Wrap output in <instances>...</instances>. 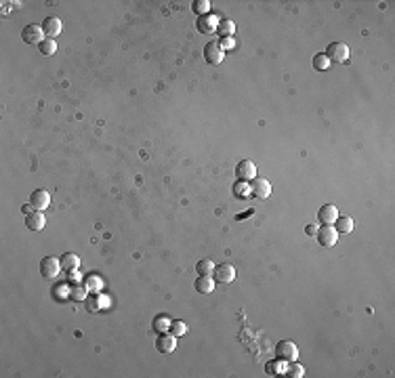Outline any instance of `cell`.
Listing matches in <instances>:
<instances>
[{"label": "cell", "mask_w": 395, "mask_h": 378, "mask_svg": "<svg viewBox=\"0 0 395 378\" xmlns=\"http://www.w3.org/2000/svg\"><path fill=\"white\" fill-rule=\"evenodd\" d=\"M326 57L330 59V63H345L349 59V46L345 42H332L326 48Z\"/></svg>", "instance_id": "cell-1"}, {"label": "cell", "mask_w": 395, "mask_h": 378, "mask_svg": "<svg viewBox=\"0 0 395 378\" xmlns=\"http://www.w3.org/2000/svg\"><path fill=\"white\" fill-rule=\"evenodd\" d=\"M276 357L284 359V362H297V357H299V347L295 345L293 340H282L276 345Z\"/></svg>", "instance_id": "cell-2"}, {"label": "cell", "mask_w": 395, "mask_h": 378, "mask_svg": "<svg viewBox=\"0 0 395 378\" xmlns=\"http://www.w3.org/2000/svg\"><path fill=\"white\" fill-rule=\"evenodd\" d=\"M44 38H46V36H44L42 25H36V23L25 25L23 32H21V40H23L25 44H40Z\"/></svg>", "instance_id": "cell-3"}, {"label": "cell", "mask_w": 395, "mask_h": 378, "mask_svg": "<svg viewBox=\"0 0 395 378\" xmlns=\"http://www.w3.org/2000/svg\"><path fill=\"white\" fill-rule=\"evenodd\" d=\"M315 237H318V242H320L324 248H332V246L338 242V233H336V229H334L332 225H322V227L318 229Z\"/></svg>", "instance_id": "cell-4"}, {"label": "cell", "mask_w": 395, "mask_h": 378, "mask_svg": "<svg viewBox=\"0 0 395 378\" xmlns=\"http://www.w3.org/2000/svg\"><path fill=\"white\" fill-rule=\"evenodd\" d=\"M30 206L34 210H46L48 206H50V194L46 192V189H34V192L30 194Z\"/></svg>", "instance_id": "cell-5"}, {"label": "cell", "mask_w": 395, "mask_h": 378, "mask_svg": "<svg viewBox=\"0 0 395 378\" xmlns=\"http://www.w3.org/2000/svg\"><path fill=\"white\" fill-rule=\"evenodd\" d=\"M223 57H225V50H223V48L219 46V42L210 40L208 44L204 46V59H206V63H210V65H219V63L223 61Z\"/></svg>", "instance_id": "cell-6"}, {"label": "cell", "mask_w": 395, "mask_h": 378, "mask_svg": "<svg viewBox=\"0 0 395 378\" xmlns=\"http://www.w3.org/2000/svg\"><path fill=\"white\" fill-rule=\"evenodd\" d=\"M213 273H215V282H219V284H231V282L235 280V269H233V265H229V263L217 265Z\"/></svg>", "instance_id": "cell-7"}, {"label": "cell", "mask_w": 395, "mask_h": 378, "mask_svg": "<svg viewBox=\"0 0 395 378\" xmlns=\"http://www.w3.org/2000/svg\"><path fill=\"white\" fill-rule=\"evenodd\" d=\"M235 177L240 179V181H252V179H256V166H254V162H250V160H242L238 166H235Z\"/></svg>", "instance_id": "cell-8"}, {"label": "cell", "mask_w": 395, "mask_h": 378, "mask_svg": "<svg viewBox=\"0 0 395 378\" xmlns=\"http://www.w3.org/2000/svg\"><path fill=\"white\" fill-rule=\"evenodd\" d=\"M61 269V261L55 259V256H46V259L40 261V273H42V278H55L57 273Z\"/></svg>", "instance_id": "cell-9"}, {"label": "cell", "mask_w": 395, "mask_h": 378, "mask_svg": "<svg viewBox=\"0 0 395 378\" xmlns=\"http://www.w3.org/2000/svg\"><path fill=\"white\" fill-rule=\"evenodd\" d=\"M336 219H338V208L334 204H324L318 212V223H322V225H334Z\"/></svg>", "instance_id": "cell-10"}, {"label": "cell", "mask_w": 395, "mask_h": 378, "mask_svg": "<svg viewBox=\"0 0 395 378\" xmlns=\"http://www.w3.org/2000/svg\"><path fill=\"white\" fill-rule=\"evenodd\" d=\"M219 17H215V15H202V17H198V32H202V34H215L217 32V28H219Z\"/></svg>", "instance_id": "cell-11"}, {"label": "cell", "mask_w": 395, "mask_h": 378, "mask_svg": "<svg viewBox=\"0 0 395 378\" xmlns=\"http://www.w3.org/2000/svg\"><path fill=\"white\" fill-rule=\"evenodd\" d=\"M156 349L160 353H173L177 349V336L175 334H168V332H162L156 340Z\"/></svg>", "instance_id": "cell-12"}, {"label": "cell", "mask_w": 395, "mask_h": 378, "mask_svg": "<svg viewBox=\"0 0 395 378\" xmlns=\"http://www.w3.org/2000/svg\"><path fill=\"white\" fill-rule=\"evenodd\" d=\"M250 192H252V196L254 198H269V194H271V185H269V181L267 179H252V183H250Z\"/></svg>", "instance_id": "cell-13"}, {"label": "cell", "mask_w": 395, "mask_h": 378, "mask_svg": "<svg viewBox=\"0 0 395 378\" xmlns=\"http://www.w3.org/2000/svg\"><path fill=\"white\" fill-rule=\"evenodd\" d=\"M25 225H28L30 231H40L46 225V219L40 210H32L30 214H25Z\"/></svg>", "instance_id": "cell-14"}, {"label": "cell", "mask_w": 395, "mask_h": 378, "mask_svg": "<svg viewBox=\"0 0 395 378\" xmlns=\"http://www.w3.org/2000/svg\"><path fill=\"white\" fill-rule=\"evenodd\" d=\"M42 30H44V36L53 40L55 36H59V34H61L63 25H61V21L57 19V17H46V19L42 21Z\"/></svg>", "instance_id": "cell-15"}, {"label": "cell", "mask_w": 395, "mask_h": 378, "mask_svg": "<svg viewBox=\"0 0 395 378\" xmlns=\"http://www.w3.org/2000/svg\"><path fill=\"white\" fill-rule=\"evenodd\" d=\"M286 368H288V362H284V359L276 357V359H271V362L265 364V370L269 376H282L286 374Z\"/></svg>", "instance_id": "cell-16"}, {"label": "cell", "mask_w": 395, "mask_h": 378, "mask_svg": "<svg viewBox=\"0 0 395 378\" xmlns=\"http://www.w3.org/2000/svg\"><path fill=\"white\" fill-rule=\"evenodd\" d=\"M196 290L200 294H210V292H215V280L210 276H200L196 280Z\"/></svg>", "instance_id": "cell-17"}, {"label": "cell", "mask_w": 395, "mask_h": 378, "mask_svg": "<svg viewBox=\"0 0 395 378\" xmlns=\"http://www.w3.org/2000/svg\"><path fill=\"white\" fill-rule=\"evenodd\" d=\"M217 34L221 38H231L235 34V23L231 19H221L219 21V28H217Z\"/></svg>", "instance_id": "cell-18"}, {"label": "cell", "mask_w": 395, "mask_h": 378, "mask_svg": "<svg viewBox=\"0 0 395 378\" xmlns=\"http://www.w3.org/2000/svg\"><path fill=\"white\" fill-rule=\"evenodd\" d=\"M334 229H336V233H351L353 231V219L351 217H338L334 221Z\"/></svg>", "instance_id": "cell-19"}, {"label": "cell", "mask_w": 395, "mask_h": 378, "mask_svg": "<svg viewBox=\"0 0 395 378\" xmlns=\"http://www.w3.org/2000/svg\"><path fill=\"white\" fill-rule=\"evenodd\" d=\"M61 267L67 269V271H74L80 267V256H76L74 252H67L63 254V259H61Z\"/></svg>", "instance_id": "cell-20"}, {"label": "cell", "mask_w": 395, "mask_h": 378, "mask_svg": "<svg viewBox=\"0 0 395 378\" xmlns=\"http://www.w3.org/2000/svg\"><path fill=\"white\" fill-rule=\"evenodd\" d=\"M170 323H173V321H170L166 315H158L156 319H153V330H156L158 334L168 332V330H170Z\"/></svg>", "instance_id": "cell-21"}, {"label": "cell", "mask_w": 395, "mask_h": 378, "mask_svg": "<svg viewBox=\"0 0 395 378\" xmlns=\"http://www.w3.org/2000/svg\"><path fill=\"white\" fill-rule=\"evenodd\" d=\"M38 48H40V53L42 55H46V57H50V55H55V50H57V44H55V40H50V38H44L40 44H38Z\"/></svg>", "instance_id": "cell-22"}, {"label": "cell", "mask_w": 395, "mask_h": 378, "mask_svg": "<svg viewBox=\"0 0 395 378\" xmlns=\"http://www.w3.org/2000/svg\"><path fill=\"white\" fill-rule=\"evenodd\" d=\"M196 271L200 273V276H210V273L215 271V263L210 259H202L198 265H196Z\"/></svg>", "instance_id": "cell-23"}, {"label": "cell", "mask_w": 395, "mask_h": 378, "mask_svg": "<svg viewBox=\"0 0 395 378\" xmlns=\"http://www.w3.org/2000/svg\"><path fill=\"white\" fill-rule=\"evenodd\" d=\"M233 194H235L238 198H242V200H246V198H250V196H252L250 185H248L246 181H240V183L233 187Z\"/></svg>", "instance_id": "cell-24"}, {"label": "cell", "mask_w": 395, "mask_h": 378, "mask_svg": "<svg viewBox=\"0 0 395 378\" xmlns=\"http://www.w3.org/2000/svg\"><path fill=\"white\" fill-rule=\"evenodd\" d=\"M313 67L318 72H326L330 67V59L326 57V53H320V55H315L313 57Z\"/></svg>", "instance_id": "cell-25"}, {"label": "cell", "mask_w": 395, "mask_h": 378, "mask_svg": "<svg viewBox=\"0 0 395 378\" xmlns=\"http://www.w3.org/2000/svg\"><path fill=\"white\" fill-rule=\"evenodd\" d=\"M286 376H290V378H303L305 376V368L301 364H297V362H290V366L286 368Z\"/></svg>", "instance_id": "cell-26"}, {"label": "cell", "mask_w": 395, "mask_h": 378, "mask_svg": "<svg viewBox=\"0 0 395 378\" xmlns=\"http://www.w3.org/2000/svg\"><path fill=\"white\" fill-rule=\"evenodd\" d=\"M192 11L196 13V15H208V11H210V3L208 0H196V3L192 5Z\"/></svg>", "instance_id": "cell-27"}, {"label": "cell", "mask_w": 395, "mask_h": 378, "mask_svg": "<svg viewBox=\"0 0 395 378\" xmlns=\"http://www.w3.org/2000/svg\"><path fill=\"white\" fill-rule=\"evenodd\" d=\"M185 332H187V326H185L181 319H179V321H173V323H170V334H175L177 338H181Z\"/></svg>", "instance_id": "cell-28"}, {"label": "cell", "mask_w": 395, "mask_h": 378, "mask_svg": "<svg viewBox=\"0 0 395 378\" xmlns=\"http://www.w3.org/2000/svg\"><path fill=\"white\" fill-rule=\"evenodd\" d=\"M70 296L74 301H84V299H87V288H84V286H74L72 292H70Z\"/></svg>", "instance_id": "cell-29"}, {"label": "cell", "mask_w": 395, "mask_h": 378, "mask_svg": "<svg viewBox=\"0 0 395 378\" xmlns=\"http://www.w3.org/2000/svg\"><path fill=\"white\" fill-rule=\"evenodd\" d=\"M318 229H320V227L315 225V223H309V225L305 227V233H307V235H311V237H315V233H318Z\"/></svg>", "instance_id": "cell-30"}, {"label": "cell", "mask_w": 395, "mask_h": 378, "mask_svg": "<svg viewBox=\"0 0 395 378\" xmlns=\"http://www.w3.org/2000/svg\"><path fill=\"white\" fill-rule=\"evenodd\" d=\"M219 46H221L223 50H225V48H231V46H233V38H221V40H219Z\"/></svg>", "instance_id": "cell-31"}]
</instances>
